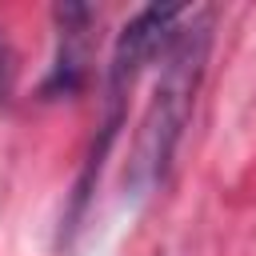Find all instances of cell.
Segmentation results:
<instances>
[{
	"mask_svg": "<svg viewBox=\"0 0 256 256\" xmlns=\"http://www.w3.org/2000/svg\"><path fill=\"white\" fill-rule=\"evenodd\" d=\"M208 48H212V12L188 8L160 56V72H156L152 96L144 104V116H140V128L124 164V196L144 200L164 184L172 156L180 148V136L188 128L200 80H204Z\"/></svg>",
	"mask_w": 256,
	"mask_h": 256,
	"instance_id": "1",
	"label": "cell"
},
{
	"mask_svg": "<svg viewBox=\"0 0 256 256\" xmlns=\"http://www.w3.org/2000/svg\"><path fill=\"white\" fill-rule=\"evenodd\" d=\"M52 20H56V56L44 80V96H72L88 72V28L96 16L88 4H56Z\"/></svg>",
	"mask_w": 256,
	"mask_h": 256,
	"instance_id": "2",
	"label": "cell"
},
{
	"mask_svg": "<svg viewBox=\"0 0 256 256\" xmlns=\"http://www.w3.org/2000/svg\"><path fill=\"white\" fill-rule=\"evenodd\" d=\"M12 92V52H8V44H4V36H0V100Z\"/></svg>",
	"mask_w": 256,
	"mask_h": 256,
	"instance_id": "3",
	"label": "cell"
}]
</instances>
